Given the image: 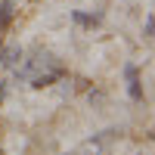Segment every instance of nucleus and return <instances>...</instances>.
Masks as SVG:
<instances>
[{"label": "nucleus", "instance_id": "obj_3", "mask_svg": "<svg viewBox=\"0 0 155 155\" xmlns=\"http://www.w3.org/2000/svg\"><path fill=\"white\" fill-rule=\"evenodd\" d=\"M124 74H127V93H130V99H143V87H140V71L134 68V65H127L124 68Z\"/></svg>", "mask_w": 155, "mask_h": 155}, {"label": "nucleus", "instance_id": "obj_5", "mask_svg": "<svg viewBox=\"0 0 155 155\" xmlns=\"http://www.w3.org/2000/svg\"><path fill=\"white\" fill-rule=\"evenodd\" d=\"M9 19H12V0H0V31L9 25Z\"/></svg>", "mask_w": 155, "mask_h": 155}, {"label": "nucleus", "instance_id": "obj_6", "mask_svg": "<svg viewBox=\"0 0 155 155\" xmlns=\"http://www.w3.org/2000/svg\"><path fill=\"white\" fill-rule=\"evenodd\" d=\"M74 22H81V25H99V16L93 12V16H90V12H74Z\"/></svg>", "mask_w": 155, "mask_h": 155}, {"label": "nucleus", "instance_id": "obj_1", "mask_svg": "<svg viewBox=\"0 0 155 155\" xmlns=\"http://www.w3.org/2000/svg\"><path fill=\"white\" fill-rule=\"evenodd\" d=\"M16 71H19V78H25L31 87H50V84H56L59 78H65V65H62L56 56L44 53V50H37L31 59L19 62Z\"/></svg>", "mask_w": 155, "mask_h": 155}, {"label": "nucleus", "instance_id": "obj_2", "mask_svg": "<svg viewBox=\"0 0 155 155\" xmlns=\"http://www.w3.org/2000/svg\"><path fill=\"white\" fill-rule=\"evenodd\" d=\"M115 140V130H102V134H96L93 140H87V143H81L74 152H68V155H102L106 152V146Z\"/></svg>", "mask_w": 155, "mask_h": 155}, {"label": "nucleus", "instance_id": "obj_4", "mask_svg": "<svg viewBox=\"0 0 155 155\" xmlns=\"http://www.w3.org/2000/svg\"><path fill=\"white\" fill-rule=\"evenodd\" d=\"M19 62H22V50H19V47H0V65L16 68Z\"/></svg>", "mask_w": 155, "mask_h": 155}]
</instances>
